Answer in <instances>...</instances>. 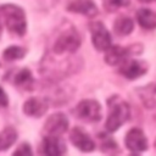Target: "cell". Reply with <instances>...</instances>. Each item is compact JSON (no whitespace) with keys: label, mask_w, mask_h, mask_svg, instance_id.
<instances>
[{"label":"cell","mask_w":156,"mask_h":156,"mask_svg":"<svg viewBox=\"0 0 156 156\" xmlns=\"http://www.w3.org/2000/svg\"><path fill=\"white\" fill-rule=\"evenodd\" d=\"M41 152L45 155H62L66 152V145L60 136L45 135L41 144Z\"/></svg>","instance_id":"cell-10"},{"label":"cell","mask_w":156,"mask_h":156,"mask_svg":"<svg viewBox=\"0 0 156 156\" xmlns=\"http://www.w3.org/2000/svg\"><path fill=\"white\" fill-rule=\"evenodd\" d=\"M133 28H134V23L127 16L118 17L113 23V29L117 35H128L129 33H132Z\"/></svg>","instance_id":"cell-16"},{"label":"cell","mask_w":156,"mask_h":156,"mask_svg":"<svg viewBox=\"0 0 156 156\" xmlns=\"http://www.w3.org/2000/svg\"><path fill=\"white\" fill-rule=\"evenodd\" d=\"M130 49L129 48H122V46H110L106 50L105 55V62L111 66L122 65L129 56Z\"/></svg>","instance_id":"cell-12"},{"label":"cell","mask_w":156,"mask_h":156,"mask_svg":"<svg viewBox=\"0 0 156 156\" xmlns=\"http://www.w3.org/2000/svg\"><path fill=\"white\" fill-rule=\"evenodd\" d=\"M13 155H32L30 146L28 144H21L18 149L13 151Z\"/></svg>","instance_id":"cell-20"},{"label":"cell","mask_w":156,"mask_h":156,"mask_svg":"<svg viewBox=\"0 0 156 156\" xmlns=\"http://www.w3.org/2000/svg\"><path fill=\"white\" fill-rule=\"evenodd\" d=\"M138 23L145 29L156 28V13L149 9H140L136 13Z\"/></svg>","instance_id":"cell-14"},{"label":"cell","mask_w":156,"mask_h":156,"mask_svg":"<svg viewBox=\"0 0 156 156\" xmlns=\"http://www.w3.org/2000/svg\"><path fill=\"white\" fill-rule=\"evenodd\" d=\"M140 1H143V2H150V1H154V0H140Z\"/></svg>","instance_id":"cell-22"},{"label":"cell","mask_w":156,"mask_h":156,"mask_svg":"<svg viewBox=\"0 0 156 156\" xmlns=\"http://www.w3.org/2000/svg\"><path fill=\"white\" fill-rule=\"evenodd\" d=\"M80 45V38L78 33L72 29L63 30L57 39L54 43L52 51L56 55H63V54H73Z\"/></svg>","instance_id":"cell-3"},{"label":"cell","mask_w":156,"mask_h":156,"mask_svg":"<svg viewBox=\"0 0 156 156\" xmlns=\"http://www.w3.org/2000/svg\"><path fill=\"white\" fill-rule=\"evenodd\" d=\"M102 5L106 11H116L117 9L126 7L129 5V0H102Z\"/></svg>","instance_id":"cell-19"},{"label":"cell","mask_w":156,"mask_h":156,"mask_svg":"<svg viewBox=\"0 0 156 156\" xmlns=\"http://www.w3.org/2000/svg\"><path fill=\"white\" fill-rule=\"evenodd\" d=\"M155 93H156V87H155Z\"/></svg>","instance_id":"cell-25"},{"label":"cell","mask_w":156,"mask_h":156,"mask_svg":"<svg viewBox=\"0 0 156 156\" xmlns=\"http://www.w3.org/2000/svg\"><path fill=\"white\" fill-rule=\"evenodd\" d=\"M67 10L71 12L85 15L88 17H94L98 15V7L93 0H72L68 4Z\"/></svg>","instance_id":"cell-11"},{"label":"cell","mask_w":156,"mask_h":156,"mask_svg":"<svg viewBox=\"0 0 156 156\" xmlns=\"http://www.w3.org/2000/svg\"><path fill=\"white\" fill-rule=\"evenodd\" d=\"M129 116H130L129 105L126 101L116 100L115 104H111V107H110V113L105 123L106 130L111 133L116 132L122 124H124L129 119Z\"/></svg>","instance_id":"cell-2"},{"label":"cell","mask_w":156,"mask_h":156,"mask_svg":"<svg viewBox=\"0 0 156 156\" xmlns=\"http://www.w3.org/2000/svg\"><path fill=\"white\" fill-rule=\"evenodd\" d=\"M68 129V119L67 117L61 113H54L51 115L45 124H44V133L45 135H52V136H60Z\"/></svg>","instance_id":"cell-5"},{"label":"cell","mask_w":156,"mask_h":156,"mask_svg":"<svg viewBox=\"0 0 156 156\" xmlns=\"http://www.w3.org/2000/svg\"><path fill=\"white\" fill-rule=\"evenodd\" d=\"M91 40L94 46L100 51H106L111 46V35L101 22H94L90 26Z\"/></svg>","instance_id":"cell-6"},{"label":"cell","mask_w":156,"mask_h":156,"mask_svg":"<svg viewBox=\"0 0 156 156\" xmlns=\"http://www.w3.org/2000/svg\"><path fill=\"white\" fill-rule=\"evenodd\" d=\"M7 104H9L7 95H6V93L4 91V89L0 87V106H1V107H5V106H7Z\"/></svg>","instance_id":"cell-21"},{"label":"cell","mask_w":156,"mask_h":156,"mask_svg":"<svg viewBox=\"0 0 156 156\" xmlns=\"http://www.w3.org/2000/svg\"><path fill=\"white\" fill-rule=\"evenodd\" d=\"M13 83L21 88V89H24V90H30L33 88V83H34V79H33V76L30 73L29 69L27 68H22L21 71H18L13 78Z\"/></svg>","instance_id":"cell-15"},{"label":"cell","mask_w":156,"mask_h":156,"mask_svg":"<svg viewBox=\"0 0 156 156\" xmlns=\"http://www.w3.org/2000/svg\"><path fill=\"white\" fill-rule=\"evenodd\" d=\"M126 146L132 152H141L147 149V140L145 134L139 128H132L126 134Z\"/></svg>","instance_id":"cell-7"},{"label":"cell","mask_w":156,"mask_h":156,"mask_svg":"<svg viewBox=\"0 0 156 156\" xmlns=\"http://www.w3.org/2000/svg\"><path fill=\"white\" fill-rule=\"evenodd\" d=\"M147 71V66L146 63L138 61V60H126L119 68V72L128 79H135L140 76H143L144 73H146Z\"/></svg>","instance_id":"cell-8"},{"label":"cell","mask_w":156,"mask_h":156,"mask_svg":"<svg viewBox=\"0 0 156 156\" xmlns=\"http://www.w3.org/2000/svg\"><path fill=\"white\" fill-rule=\"evenodd\" d=\"M0 15L4 17L6 28L17 35H23L26 33V16L21 7L6 4L0 6Z\"/></svg>","instance_id":"cell-1"},{"label":"cell","mask_w":156,"mask_h":156,"mask_svg":"<svg viewBox=\"0 0 156 156\" xmlns=\"http://www.w3.org/2000/svg\"><path fill=\"white\" fill-rule=\"evenodd\" d=\"M155 149H156V141H155Z\"/></svg>","instance_id":"cell-24"},{"label":"cell","mask_w":156,"mask_h":156,"mask_svg":"<svg viewBox=\"0 0 156 156\" xmlns=\"http://www.w3.org/2000/svg\"><path fill=\"white\" fill-rule=\"evenodd\" d=\"M69 138H71L72 144L76 147H78L79 150L84 151V152L91 151L95 147V144H94L93 139L87 133H84L82 129H79V128H73L72 132H71Z\"/></svg>","instance_id":"cell-9"},{"label":"cell","mask_w":156,"mask_h":156,"mask_svg":"<svg viewBox=\"0 0 156 156\" xmlns=\"http://www.w3.org/2000/svg\"><path fill=\"white\" fill-rule=\"evenodd\" d=\"M0 34H1V26H0Z\"/></svg>","instance_id":"cell-23"},{"label":"cell","mask_w":156,"mask_h":156,"mask_svg":"<svg viewBox=\"0 0 156 156\" xmlns=\"http://www.w3.org/2000/svg\"><path fill=\"white\" fill-rule=\"evenodd\" d=\"M17 139V132L12 127H6L0 132V151L9 149Z\"/></svg>","instance_id":"cell-17"},{"label":"cell","mask_w":156,"mask_h":156,"mask_svg":"<svg viewBox=\"0 0 156 156\" xmlns=\"http://www.w3.org/2000/svg\"><path fill=\"white\" fill-rule=\"evenodd\" d=\"M26 50L21 46H9L5 49V51L2 52V56L6 61H15V60H20L24 56Z\"/></svg>","instance_id":"cell-18"},{"label":"cell","mask_w":156,"mask_h":156,"mask_svg":"<svg viewBox=\"0 0 156 156\" xmlns=\"http://www.w3.org/2000/svg\"><path fill=\"white\" fill-rule=\"evenodd\" d=\"M48 110V102L44 99L30 98L23 104V112L32 117H40Z\"/></svg>","instance_id":"cell-13"},{"label":"cell","mask_w":156,"mask_h":156,"mask_svg":"<svg viewBox=\"0 0 156 156\" xmlns=\"http://www.w3.org/2000/svg\"><path fill=\"white\" fill-rule=\"evenodd\" d=\"M76 115L85 122H96L101 118V106L98 101L88 99L82 100L76 107Z\"/></svg>","instance_id":"cell-4"}]
</instances>
